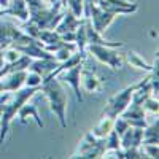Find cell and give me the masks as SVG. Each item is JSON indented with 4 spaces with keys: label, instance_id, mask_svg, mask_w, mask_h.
I'll return each mask as SVG.
<instances>
[{
    "label": "cell",
    "instance_id": "cell-16",
    "mask_svg": "<svg viewBox=\"0 0 159 159\" xmlns=\"http://www.w3.org/2000/svg\"><path fill=\"white\" fill-rule=\"evenodd\" d=\"M37 40L42 42V45H54L62 42V37L54 29H40L37 34Z\"/></svg>",
    "mask_w": 159,
    "mask_h": 159
},
{
    "label": "cell",
    "instance_id": "cell-30",
    "mask_svg": "<svg viewBox=\"0 0 159 159\" xmlns=\"http://www.w3.org/2000/svg\"><path fill=\"white\" fill-rule=\"evenodd\" d=\"M2 92H5V91H3V88H2V80H0V94H2Z\"/></svg>",
    "mask_w": 159,
    "mask_h": 159
},
{
    "label": "cell",
    "instance_id": "cell-27",
    "mask_svg": "<svg viewBox=\"0 0 159 159\" xmlns=\"http://www.w3.org/2000/svg\"><path fill=\"white\" fill-rule=\"evenodd\" d=\"M8 3H10V0H0V7H2V8H5Z\"/></svg>",
    "mask_w": 159,
    "mask_h": 159
},
{
    "label": "cell",
    "instance_id": "cell-7",
    "mask_svg": "<svg viewBox=\"0 0 159 159\" xmlns=\"http://www.w3.org/2000/svg\"><path fill=\"white\" fill-rule=\"evenodd\" d=\"M100 8L111 11L115 15H130L139 10V5L129 0H97L96 2Z\"/></svg>",
    "mask_w": 159,
    "mask_h": 159
},
{
    "label": "cell",
    "instance_id": "cell-17",
    "mask_svg": "<svg viewBox=\"0 0 159 159\" xmlns=\"http://www.w3.org/2000/svg\"><path fill=\"white\" fill-rule=\"evenodd\" d=\"M83 73V83H84V88L86 91L89 92H99L102 91V80H99L92 72H81Z\"/></svg>",
    "mask_w": 159,
    "mask_h": 159
},
{
    "label": "cell",
    "instance_id": "cell-1",
    "mask_svg": "<svg viewBox=\"0 0 159 159\" xmlns=\"http://www.w3.org/2000/svg\"><path fill=\"white\" fill-rule=\"evenodd\" d=\"M40 91L46 96L48 102H49V108L54 113L61 123V127H67V92H65L62 83L59 81V78L56 75L49 73L48 76H45L42 80V84H40Z\"/></svg>",
    "mask_w": 159,
    "mask_h": 159
},
{
    "label": "cell",
    "instance_id": "cell-13",
    "mask_svg": "<svg viewBox=\"0 0 159 159\" xmlns=\"http://www.w3.org/2000/svg\"><path fill=\"white\" fill-rule=\"evenodd\" d=\"M32 62V57L27 56V54H21L18 59H15L13 62H7L3 64V67L0 69V78L8 75V73H13V72H19V70H27L29 65Z\"/></svg>",
    "mask_w": 159,
    "mask_h": 159
},
{
    "label": "cell",
    "instance_id": "cell-26",
    "mask_svg": "<svg viewBox=\"0 0 159 159\" xmlns=\"http://www.w3.org/2000/svg\"><path fill=\"white\" fill-rule=\"evenodd\" d=\"M10 92L8 91H5V94H3V92H2V94H0V116H2V110H3V103L10 99Z\"/></svg>",
    "mask_w": 159,
    "mask_h": 159
},
{
    "label": "cell",
    "instance_id": "cell-14",
    "mask_svg": "<svg viewBox=\"0 0 159 159\" xmlns=\"http://www.w3.org/2000/svg\"><path fill=\"white\" fill-rule=\"evenodd\" d=\"M18 116H19V121L22 124H27V118H34L35 119V123L38 124V127H43V121H42V118H40L38 115V110H37V105L32 103V102H25L22 103V107L18 110Z\"/></svg>",
    "mask_w": 159,
    "mask_h": 159
},
{
    "label": "cell",
    "instance_id": "cell-24",
    "mask_svg": "<svg viewBox=\"0 0 159 159\" xmlns=\"http://www.w3.org/2000/svg\"><path fill=\"white\" fill-rule=\"evenodd\" d=\"M42 76H40L38 73H35V72H30V70H27V76H25V86H40L42 84Z\"/></svg>",
    "mask_w": 159,
    "mask_h": 159
},
{
    "label": "cell",
    "instance_id": "cell-28",
    "mask_svg": "<svg viewBox=\"0 0 159 159\" xmlns=\"http://www.w3.org/2000/svg\"><path fill=\"white\" fill-rule=\"evenodd\" d=\"M0 16H7V13H5V8L0 7Z\"/></svg>",
    "mask_w": 159,
    "mask_h": 159
},
{
    "label": "cell",
    "instance_id": "cell-6",
    "mask_svg": "<svg viewBox=\"0 0 159 159\" xmlns=\"http://www.w3.org/2000/svg\"><path fill=\"white\" fill-rule=\"evenodd\" d=\"M83 67L84 64L80 62L76 65H73V67L70 69H65L62 72L57 73V78L59 81H64L72 86L73 92H75V97H76V102L81 103L83 102V92H81V88H80V84H81V72H83Z\"/></svg>",
    "mask_w": 159,
    "mask_h": 159
},
{
    "label": "cell",
    "instance_id": "cell-15",
    "mask_svg": "<svg viewBox=\"0 0 159 159\" xmlns=\"http://www.w3.org/2000/svg\"><path fill=\"white\" fill-rule=\"evenodd\" d=\"M7 16H16L21 21L29 19V8L24 0H10V3L5 7Z\"/></svg>",
    "mask_w": 159,
    "mask_h": 159
},
{
    "label": "cell",
    "instance_id": "cell-12",
    "mask_svg": "<svg viewBox=\"0 0 159 159\" xmlns=\"http://www.w3.org/2000/svg\"><path fill=\"white\" fill-rule=\"evenodd\" d=\"M59 65V62L56 59H37V61H32L30 65H29V69L30 72H35L38 73L42 78L48 76L49 73H52L56 70V67Z\"/></svg>",
    "mask_w": 159,
    "mask_h": 159
},
{
    "label": "cell",
    "instance_id": "cell-9",
    "mask_svg": "<svg viewBox=\"0 0 159 159\" xmlns=\"http://www.w3.org/2000/svg\"><path fill=\"white\" fill-rule=\"evenodd\" d=\"M142 139H143V129L130 126L119 135V143H121V148H140Z\"/></svg>",
    "mask_w": 159,
    "mask_h": 159
},
{
    "label": "cell",
    "instance_id": "cell-25",
    "mask_svg": "<svg viewBox=\"0 0 159 159\" xmlns=\"http://www.w3.org/2000/svg\"><path fill=\"white\" fill-rule=\"evenodd\" d=\"M145 154L153 157V159H157V154H159V148H157V143H148V145H142Z\"/></svg>",
    "mask_w": 159,
    "mask_h": 159
},
{
    "label": "cell",
    "instance_id": "cell-20",
    "mask_svg": "<svg viewBox=\"0 0 159 159\" xmlns=\"http://www.w3.org/2000/svg\"><path fill=\"white\" fill-rule=\"evenodd\" d=\"M127 62L130 64V65H134V67H137V69H142V70H147V72H153V69H154V65H150V64H147L145 62L137 52H127ZM154 64H156V61H154Z\"/></svg>",
    "mask_w": 159,
    "mask_h": 159
},
{
    "label": "cell",
    "instance_id": "cell-29",
    "mask_svg": "<svg viewBox=\"0 0 159 159\" xmlns=\"http://www.w3.org/2000/svg\"><path fill=\"white\" fill-rule=\"evenodd\" d=\"M83 2H84V3H96L97 0H83Z\"/></svg>",
    "mask_w": 159,
    "mask_h": 159
},
{
    "label": "cell",
    "instance_id": "cell-21",
    "mask_svg": "<svg viewBox=\"0 0 159 159\" xmlns=\"http://www.w3.org/2000/svg\"><path fill=\"white\" fill-rule=\"evenodd\" d=\"M105 145H107V151H115L118 148H121V143H119V135L115 132V129H111L107 137H105Z\"/></svg>",
    "mask_w": 159,
    "mask_h": 159
},
{
    "label": "cell",
    "instance_id": "cell-23",
    "mask_svg": "<svg viewBox=\"0 0 159 159\" xmlns=\"http://www.w3.org/2000/svg\"><path fill=\"white\" fill-rule=\"evenodd\" d=\"M142 107H143V110H148V111H151V113H157V110H159L157 97L148 96L147 99H145V100L142 102Z\"/></svg>",
    "mask_w": 159,
    "mask_h": 159
},
{
    "label": "cell",
    "instance_id": "cell-8",
    "mask_svg": "<svg viewBox=\"0 0 159 159\" xmlns=\"http://www.w3.org/2000/svg\"><path fill=\"white\" fill-rule=\"evenodd\" d=\"M84 32H86L88 45H102V46H108V48H121L123 46V42H107L105 38H102V34L96 32L89 18H84Z\"/></svg>",
    "mask_w": 159,
    "mask_h": 159
},
{
    "label": "cell",
    "instance_id": "cell-18",
    "mask_svg": "<svg viewBox=\"0 0 159 159\" xmlns=\"http://www.w3.org/2000/svg\"><path fill=\"white\" fill-rule=\"evenodd\" d=\"M159 123L157 118L151 126H147L143 129V139H142V145H148V143H157L159 142Z\"/></svg>",
    "mask_w": 159,
    "mask_h": 159
},
{
    "label": "cell",
    "instance_id": "cell-4",
    "mask_svg": "<svg viewBox=\"0 0 159 159\" xmlns=\"http://www.w3.org/2000/svg\"><path fill=\"white\" fill-rule=\"evenodd\" d=\"M135 89H137V83L127 86V88L123 89L121 92H118L116 96H113V97L108 100L107 107L103 108L102 116L110 118V119L118 118L119 115H121V113L126 110L127 105H129V102H130V99H132V94H134V91H135Z\"/></svg>",
    "mask_w": 159,
    "mask_h": 159
},
{
    "label": "cell",
    "instance_id": "cell-10",
    "mask_svg": "<svg viewBox=\"0 0 159 159\" xmlns=\"http://www.w3.org/2000/svg\"><path fill=\"white\" fill-rule=\"evenodd\" d=\"M25 76H27V70H19V72H13L8 73L5 76H2V88L3 91L8 92H15L18 89H21L25 83Z\"/></svg>",
    "mask_w": 159,
    "mask_h": 159
},
{
    "label": "cell",
    "instance_id": "cell-11",
    "mask_svg": "<svg viewBox=\"0 0 159 159\" xmlns=\"http://www.w3.org/2000/svg\"><path fill=\"white\" fill-rule=\"evenodd\" d=\"M83 19H84V18H83ZM83 19L76 18L70 10H64V16H62V19L59 21V24L56 25L54 30H56L59 35H62V34H65V32H75V30L78 29V25L83 22Z\"/></svg>",
    "mask_w": 159,
    "mask_h": 159
},
{
    "label": "cell",
    "instance_id": "cell-22",
    "mask_svg": "<svg viewBox=\"0 0 159 159\" xmlns=\"http://www.w3.org/2000/svg\"><path fill=\"white\" fill-rule=\"evenodd\" d=\"M69 3V10L73 13L76 18L84 15V2L83 0H65Z\"/></svg>",
    "mask_w": 159,
    "mask_h": 159
},
{
    "label": "cell",
    "instance_id": "cell-3",
    "mask_svg": "<svg viewBox=\"0 0 159 159\" xmlns=\"http://www.w3.org/2000/svg\"><path fill=\"white\" fill-rule=\"evenodd\" d=\"M107 153V145H105V137L99 139L92 132H86L76 154L72 157H83V159H92V157H103Z\"/></svg>",
    "mask_w": 159,
    "mask_h": 159
},
{
    "label": "cell",
    "instance_id": "cell-5",
    "mask_svg": "<svg viewBox=\"0 0 159 159\" xmlns=\"http://www.w3.org/2000/svg\"><path fill=\"white\" fill-rule=\"evenodd\" d=\"M86 51L91 52L94 57H97L100 62L110 65L113 70H118L123 67V56L113 48L102 46V45H86Z\"/></svg>",
    "mask_w": 159,
    "mask_h": 159
},
{
    "label": "cell",
    "instance_id": "cell-19",
    "mask_svg": "<svg viewBox=\"0 0 159 159\" xmlns=\"http://www.w3.org/2000/svg\"><path fill=\"white\" fill-rule=\"evenodd\" d=\"M111 129H113V119L102 116L100 123L94 127L92 134H94L96 137H99V139H103V137H107V134H108V132H110Z\"/></svg>",
    "mask_w": 159,
    "mask_h": 159
},
{
    "label": "cell",
    "instance_id": "cell-2",
    "mask_svg": "<svg viewBox=\"0 0 159 159\" xmlns=\"http://www.w3.org/2000/svg\"><path fill=\"white\" fill-rule=\"evenodd\" d=\"M40 91V86H25L21 88L15 92V96H10V99L3 103L2 116H0V143H5V139L8 135L10 124L13 121V118L18 115V110L22 107V103L30 100L37 92Z\"/></svg>",
    "mask_w": 159,
    "mask_h": 159
}]
</instances>
